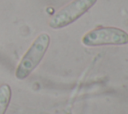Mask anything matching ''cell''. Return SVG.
Segmentation results:
<instances>
[{
    "instance_id": "cell-2",
    "label": "cell",
    "mask_w": 128,
    "mask_h": 114,
    "mask_svg": "<svg viewBox=\"0 0 128 114\" xmlns=\"http://www.w3.org/2000/svg\"><path fill=\"white\" fill-rule=\"evenodd\" d=\"M82 42L87 46L123 45L128 43V33L115 27L99 26L85 34Z\"/></svg>"
},
{
    "instance_id": "cell-3",
    "label": "cell",
    "mask_w": 128,
    "mask_h": 114,
    "mask_svg": "<svg viewBox=\"0 0 128 114\" xmlns=\"http://www.w3.org/2000/svg\"><path fill=\"white\" fill-rule=\"evenodd\" d=\"M96 2L97 0H73L52 17L49 25L54 29L66 27L85 14Z\"/></svg>"
},
{
    "instance_id": "cell-1",
    "label": "cell",
    "mask_w": 128,
    "mask_h": 114,
    "mask_svg": "<svg viewBox=\"0 0 128 114\" xmlns=\"http://www.w3.org/2000/svg\"><path fill=\"white\" fill-rule=\"evenodd\" d=\"M49 43L50 37L45 33L40 34L34 40V42L31 44L27 52L22 57L16 69L15 75L17 79L23 80L33 72V70L39 65L42 58L44 57L49 47Z\"/></svg>"
},
{
    "instance_id": "cell-4",
    "label": "cell",
    "mask_w": 128,
    "mask_h": 114,
    "mask_svg": "<svg viewBox=\"0 0 128 114\" xmlns=\"http://www.w3.org/2000/svg\"><path fill=\"white\" fill-rule=\"evenodd\" d=\"M11 88L8 84L0 86V114H5L11 100Z\"/></svg>"
}]
</instances>
